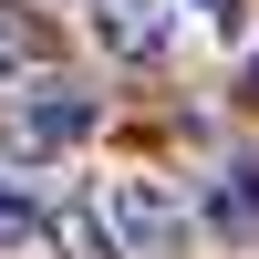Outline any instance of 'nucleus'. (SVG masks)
Listing matches in <instances>:
<instances>
[{"mask_svg":"<svg viewBox=\"0 0 259 259\" xmlns=\"http://www.w3.org/2000/svg\"><path fill=\"white\" fill-rule=\"evenodd\" d=\"M249 104H259V52H249Z\"/></svg>","mask_w":259,"mask_h":259,"instance_id":"nucleus-8","label":"nucleus"},{"mask_svg":"<svg viewBox=\"0 0 259 259\" xmlns=\"http://www.w3.org/2000/svg\"><path fill=\"white\" fill-rule=\"evenodd\" d=\"M31 239H52V207H41L31 187L0 177V249H31Z\"/></svg>","mask_w":259,"mask_h":259,"instance_id":"nucleus-5","label":"nucleus"},{"mask_svg":"<svg viewBox=\"0 0 259 259\" xmlns=\"http://www.w3.org/2000/svg\"><path fill=\"white\" fill-rule=\"evenodd\" d=\"M21 73V31H11V11H0V83Z\"/></svg>","mask_w":259,"mask_h":259,"instance_id":"nucleus-6","label":"nucleus"},{"mask_svg":"<svg viewBox=\"0 0 259 259\" xmlns=\"http://www.w3.org/2000/svg\"><path fill=\"white\" fill-rule=\"evenodd\" d=\"M83 31H94V52H114V62H156L166 31H177V11H166V0H83Z\"/></svg>","mask_w":259,"mask_h":259,"instance_id":"nucleus-3","label":"nucleus"},{"mask_svg":"<svg viewBox=\"0 0 259 259\" xmlns=\"http://www.w3.org/2000/svg\"><path fill=\"white\" fill-rule=\"evenodd\" d=\"M94 218H104V239H114V259H177L187 249V197L166 177H104Z\"/></svg>","mask_w":259,"mask_h":259,"instance_id":"nucleus-2","label":"nucleus"},{"mask_svg":"<svg viewBox=\"0 0 259 259\" xmlns=\"http://www.w3.org/2000/svg\"><path fill=\"white\" fill-rule=\"evenodd\" d=\"M207 11V31H239V0H197Z\"/></svg>","mask_w":259,"mask_h":259,"instance_id":"nucleus-7","label":"nucleus"},{"mask_svg":"<svg viewBox=\"0 0 259 259\" xmlns=\"http://www.w3.org/2000/svg\"><path fill=\"white\" fill-rule=\"evenodd\" d=\"M94 124H104V94L41 73L31 94H11V114H0V156H11V166H52V156H73Z\"/></svg>","mask_w":259,"mask_h":259,"instance_id":"nucleus-1","label":"nucleus"},{"mask_svg":"<svg viewBox=\"0 0 259 259\" xmlns=\"http://www.w3.org/2000/svg\"><path fill=\"white\" fill-rule=\"evenodd\" d=\"M207 218H218V228H259V156H228V166H218Z\"/></svg>","mask_w":259,"mask_h":259,"instance_id":"nucleus-4","label":"nucleus"}]
</instances>
